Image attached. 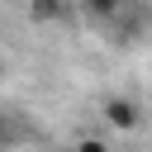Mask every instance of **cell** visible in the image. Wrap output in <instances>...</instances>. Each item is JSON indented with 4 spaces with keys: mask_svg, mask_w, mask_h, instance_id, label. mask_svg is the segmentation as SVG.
I'll return each instance as SVG.
<instances>
[{
    "mask_svg": "<svg viewBox=\"0 0 152 152\" xmlns=\"http://www.w3.org/2000/svg\"><path fill=\"white\" fill-rule=\"evenodd\" d=\"M71 152H109V142H104V138H76Z\"/></svg>",
    "mask_w": 152,
    "mask_h": 152,
    "instance_id": "obj_4",
    "label": "cell"
},
{
    "mask_svg": "<svg viewBox=\"0 0 152 152\" xmlns=\"http://www.w3.org/2000/svg\"><path fill=\"white\" fill-rule=\"evenodd\" d=\"M138 119H142V109H138L128 95H109V100H104V124H109L114 133H133Z\"/></svg>",
    "mask_w": 152,
    "mask_h": 152,
    "instance_id": "obj_1",
    "label": "cell"
},
{
    "mask_svg": "<svg viewBox=\"0 0 152 152\" xmlns=\"http://www.w3.org/2000/svg\"><path fill=\"white\" fill-rule=\"evenodd\" d=\"M66 14V0H28V19L33 24H57Z\"/></svg>",
    "mask_w": 152,
    "mask_h": 152,
    "instance_id": "obj_3",
    "label": "cell"
},
{
    "mask_svg": "<svg viewBox=\"0 0 152 152\" xmlns=\"http://www.w3.org/2000/svg\"><path fill=\"white\" fill-rule=\"evenodd\" d=\"M128 5H133V0H81V10H86L95 24H109V19H119Z\"/></svg>",
    "mask_w": 152,
    "mask_h": 152,
    "instance_id": "obj_2",
    "label": "cell"
},
{
    "mask_svg": "<svg viewBox=\"0 0 152 152\" xmlns=\"http://www.w3.org/2000/svg\"><path fill=\"white\" fill-rule=\"evenodd\" d=\"M0 138H5V114H0Z\"/></svg>",
    "mask_w": 152,
    "mask_h": 152,
    "instance_id": "obj_5",
    "label": "cell"
}]
</instances>
